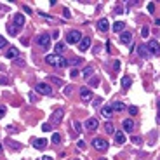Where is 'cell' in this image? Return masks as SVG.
<instances>
[{
	"label": "cell",
	"instance_id": "6da1fadb",
	"mask_svg": "<svg viewBox=\"0 0 160 160\" xmlns=\"http://www.w3.org/2000/svg\"><path fill=\"white\" fill-rule=\"evenodd\" d=\"M35 91L38 94H42V96H52V87L49 84H44V82H37Z\"/></svg>",
	"mask_w": 160,
	"mask_h": 160
},
{
	"label": "cell",
	"instance_id": "7a4b0ae2",
	"mask_svg": "<svg viewBox=\"0 0 160 160\" xmlns=\"http://www.w3.org/2000/svg\"><path fill=\"white\" fill-rule=\"evenodd\" d=\"M37 44L40 45V49L47 51L51 47V37L47 35V33H40V35L37 37Z\"/></svg>",
	"mask_w": 160,
	"mask_h": 160
},
{
	"label": "cell",
	"instance_id": "3957f363",
	"mask_svg": "<svg viewBox=\"0 0 160 160\" xmlns=\"http://www.w3.org/2000/svg\"><path fill=\"white\" fill-rule=\"evenodd\" d=\"M66 42H68V44H80V42H82V33H80L78 30H71V31H68Z\"/></svg>",
	"mask_w": 160,
	"mask_h": 160
},
{
	"label": "cell",
	"instance_id": "277c9868",
	"mask_svg": "<svg viewBox=\"0 0 160 160\" xmlns=\"http://www.w3.org/2000/svg\"><path fill=\"white\" fill-rule=\"evenodd\" d=\"M92 146L98 151H106L108 150V141L103 139V138H94L92 139Z\"/></svg>",
	"mask_w": 160,
	"mask_h": 160
},
{
	"label": "cell",
	"instance_id": "5b68a950",
	"mask_svg": "<svg viewBox=\"0 0 160 160\" xmlns=\"http://www.w3.org/2000/svg\"><path fill=\"white\" fill-rule=\"evenodd\" d=\"M146 47H148V51H150V54H153V56H160V45H158L157 40H150V42L146 44Z\"/></svg>",
	"mask_w": 160,
	"mask_h": 160
},
{
	"label": "cell",
	"instance_id": "8992f818",
	"mask_svg": "<svg viewBox=\"0 0 160 160\" xmlns=\"http://www.w3.org/2000/svg\"><path fill=\"white\" fill-rule=\"evenodd\" d=\"M120 42L124 45H131L132 44V33L131 31H122L120 33Z\"/></svg>",
	"mask_w": 160,
	"mask_h": 160
},
{
	"label": "cell",
	"instance_id": "52a82bcc",
	"mask_svg": "<svg viewBox=\"0 0 160 160\" xmlns=\"http://www.w3.org/2000/svg\"><path fill=\"white\" fill-rule=\"evenodd\" d=\"M59 58H61V56H56V54H47V56H45V63H47V64H51V66L58 68Z\"/></svg>",
	"mask_w": 160,
	"mask_h": 160
},
{
	"label": "cell",
	"instance_id": "ba28073f",
	"mask_svg": "<svg viewBox=\"0 0 160 160\" xmlns=\"http://www.w3.org/2000/svg\"><path fill=\"white\" fill-rule=\"evenodd\" d=\"M80 98H82V101H91L92 99V91L89 87H82L80 89Z\"/></svg>",
	"mask_w": 160,
	"mask_h": 160
},
{
	"label": "cell",
	"instance_id": "9c48e42d",
	"mask_svg": "<svg viewBox=\"0 0 160 160\" xmlns=\"http://www.w3.org/2000/svg\"><path fill=\"white\" fill-rule=\"evenodd\" d=\"M98 31H101V33H104V31H108V28H110V23H108V19L106 18H101L98 21Z\"/></svg>",
	"mask_w": 160,
	"mask_h": 160
},
{
	"label": "cell",
	"instance_id": "30bf717a",
	"mask_svg": "<svg viewBox=\"0 0 160 160\" xmlns=\"http://www.w3.org/2000/svg\"><path fill=\"white\" fill-rule=\"evenodd\" d=\"M99 127V122L96 118H87L85 120V129L87 131H96Z\"/></svg>",
	"mask_w": 160,
	"mask_h": 160
},
{
	"label": "cell",
	"instance_id": "8fae6325",
	"mask_svg": "<svg viewBox=\"0 0 160 160\" xmlns=\"http://www.w3.org/2000/svg\"><path fill=\"white\" fill-rule=\"evenodd\" d=\"M5 58H7V59H18L19 58L18 47H9V49H7V52H5Z\"/></svg>",
	"mask_w": 160,
	"mask_h": 160
},
{
	"label": "cell",
	"instance_id": "7c38bea8",
	"mask_svg": "<svg viewBox=\"0 0 160 160\" xmlns=\"http://www.w3.org/2000/svg\"><path fill=\"white\" fill-rule=\"evenodd\" d=\"M122 127H124V132H132L134 129V120L132 118H125L122 122Z\"/></svg>",
	"mask_w": 160,
	"mask_h": 160
},
{
	"label": "cell",
	"instance_id": "4fadbf2b",
	"mask_svg": "<svg viewBox=\"0 0 160 160\" xmlns=\"http://www.w3.org/2000/svg\"><path fill=\"white\" fill-rule=\"evenodd\" d=\"M101 115H103V118H111V117H113V108H111L110 104H104V106L101 108Z\"/></svg>",
	"mask_w": 160,
	"mask_h": 160
},
{
	"label": "cell",
	"instance_id": "5bb4252c",
	"mask_svg": "<svg viewBox=\"0 0 160 160\" xmlns=\"http://www.w3.org/2000/svg\"><path fill=\"white\" fill-rule=\"evenodd\" d=\"M14 26H23V24H24V16H23L21 12H18V14H14Z\"/></svg>",
	"mask_w": 160,
	"mask_h": 160
},
{
	"label": "cell",
	"instance_id": "9a60e30c",
	"mask_svg": "<svg viewBox=\"0 0 160 160\" xmlns=\"http://www.w3.org/2000/svg\"><path fill=\"white\" fill-rule=\"evenodd\" d=\"M89 45H91V37H84V38H82V42L78 44V47H80V51H82V52H85V51L89 49Z\"/></svg>",
	"mask_w": 160,
	"mask_h": 160
},
{
	"label": "cell",
	"instance_id": "2e32d148",
	"mask_svg": "<svg viewBox=\"0 0 160 160\" xmlns=\"http://www.w3.org/2000/svg\"><path fill=\"white\" fill-rule=\"evenodd\" d=\"M113 138H115V143H117V144H124V143H125V134H124V131H118V132H115V134H113Z\"/></svg>",
	"mask_w": 160,
	"mask_h": 160
},
{
	"label": "cell",
	"instance_id": "e0dca14e",
	"mask_svg": "<svg viewBox=\"0 0 160 160\" xmlns=\"http://www.w3.org/2000/svg\"><path fill=\"white\" fill-rule=\"evenodd\" d=\"M47 146V141H45V139H35V141H33V148H37V150H44V148Z\"/></svg>",
	"mask_w": 160,
	"mask_h": 160
},
{
	"label": "cell",
	"instance_id": "ac0fdd59",
	"mask_svg": "<svg viewBox=\"0 0 160 160\" xmlns=\"http://www.w3.org/2000/svg\"><path fill=\"white\" fill-rule=\"evenodd\" d=\"M66 51V45L63 44V42H59V44H56V47H54V52H56V56H59V54H63Z\"/></svg>",
	"mask_w": 160,
	"mask_h": 160
},
{
	"label": "cell",
	"instance_id": "d6986e66",
	"mask_svg": "<svg viewBox=\"0 0 160 160\" xmlns=\"http://www.w3.org/2000/svg\"><path fill=\"white\" fill-rule=\"evenodd\" d=\"M124 28H125V23L124 21H117L115 24H113V31H115V33H122V31H124Z\"/></svg>",
	"mask_w": 160,
	"mask_h": 160
},
{
	"label": "cell",
	"instance_id": "ffe728a7",
	"mask_svg": "<svg viewBox=\"0 0 160 160\" xmlns=\"http://www.w3.org/2000/svg\"><path fill=\"white\" fill-rule=\"evenodd\" d=\"M111 108H113V111H124L125 110V104L122 101H115L113 104H111Z\"/></svg>",
	"mask_w": 160,
	"mask_h": 160
},
{
	"label": "cell",
	"instance_id": "44dd1931",
	"mask_svg": "<svg viewBox=\"0 0 160 160\" xmlns=\"http://www.w3.org/2000/svg\"><path fill=\"white\" fill-rule=\"evenodd\" d=\"M61 115H63L61 110L54 111V115H52V118H51V122H52V124H59V122H61Z\"/></svg>",
	"mask_w": 160,
	"mask_h": 160
},
{
	"label": "cell",
	"instance_id": "7402d4cb",
	"mask_svg": "<svg viewBox=\"0 0 160 160\" xmlns=\"http://www.w3.org/2000/svg\"><path fill=\"white\" fill-rule=\"evenodd\" d=\"M131 85H132V80H131V77H122V87H124V89H129Z\"/></svg>",
	"mask_w": 160,
	"mask_h": 160
},
{
	"label": "cell",
	"instance_id": "603a6c76",
	"mask_svg": "<svg viewBox=\"0 0 160 160\" xmlns=\"http://www.w3.org/2000/svg\"><path fill=\"white\" fill-rule=\"evenodd\" d=\"M139 56L141 58H148L150 56V51H148L146 45H139Z\"/></svg>",
	"mask_w": 160,
	"mask_h": 160
},
{
	"label": "cell",
	"instance_id": "cb8c5ba5",
	"mask_svg": "<svg viewBox=\"0 0 160 160\" xmlns=\"http://www.w3.org/2000/svg\"><path fill=\"white\" fill-rule=\"evenodd\" d=\"M92 75H94V70H92V66H87V68L84 70V73H82V77H84V78H87V80H89Z\"/></svg>",
	"mask_w": 160,
	"mask_h": 160
},
{
	"label": "cell",
	"instance_id": "d4e9b609",
	"mask_svg": "<svg viewBox=\"0 0 160 160\" xmlns=\"http://www.w3.org/2000/svg\"><path fill=\"white\" fill-rule=\"evenodd\" d=\"M104 132L106 134H115V127H113L111 122H106V124H104Z\"/></svg>",
	"mask_w": 160,
	"mask_h": 160
},
{
	"label": "cell",
	"instance_id": "484cf974",
	"mask_svg": "<svg viewBox=\"0 0 160 160\" xmlns=\"http://www.w3.org/2000/svg\"><path fill=\"white\" fill-rule=\"evenodd\" d=\"M49 82H52V84H56V85H59V87H63V80L61 78H58V77H49Z\"/></svg>",
	"mask_w": 160,
	"mask_h": 160
},
{
	"label": "cell",
	"instance_id": "4316f807",
	"mask_svg": "<svg viewBox=\"0 0 160 160\" xmlns=\"http://www.w3.org/2000/svg\"><path fill=\"white\" fill-rule=\"evenodd\" d=\"M80 63H82V58H75V59H70L68 64H71V66H78Z\"/></svg>",
	"mask_w": 160,
	"mask_h": 160
},
{
	"label": "cell",
	"instance_id": "83f0119b",
	"mask_svg": "<svg viewBox=\"0 0 160 160\" xmlns=\"http://www.w3.org/2000/svg\"><path fill=\"white\" fill-rule=\"evenodd\" d=\"M148 35H150V28H148V26H143V28H141V37H143V38H146Z\"/></svg>",
	"mask_w": 160,
	"mask_h": 160
},
{
	"label": "cell",
	"instance_id": "f1b7e54d",
	"mask_svg": "<svg viewBox=\"0 0 160 160\" xmlns=\"http://www.w3.org/2000/svg\"><path fill=\"white\" fill-rule=\"evenodd\" d=\"M73 129H75V132L78 134V132H82V125H80V122H73Z\"/></svg>",
	"mask_w": 160,
	"mask_h": 160
},
{
	"label": "cell",
	"instance_id": "f546056e",
	"mask_svg": "<svg viewBox=\"0 0 160 160\" xmlns=\"http://www.w3.org/2000/svg\"><path fill=\"white\" fill-rule=\"evenodd\" d=\"M9 33H11L12 37H16V35H18V26H14V24H11V26H9Z\"/></svg>",
	"mask_w": 160,
	"mask_h": 160
},
{
	"label": "cell",
	"instance_id": "4dcf8cb0",
	"mask_svg": "<svg viewBox=\"0 0 160 160\" xmlns=\"http://www.w3.org/2000/svg\"><path fill=\"white\" fill-rule=\"evenodd\" d=\"M131 141H132L134 144H138V146H139V144H141V143H143V139L139 138V136H132V138H131Z\"/></svg>",
	"mask_w": 160,
	"mask_h": 160
},
{
	"label": "cell",
	"instance_id": "1f68e13d",
	"mask_svg": "<svg viewBox=\"0 0 160 160\" xmlns=\"http://www.w3.org/2000/svg\"><path fill=\"white\" fill-rule=\"evenodd\" d=\"M59 141H61V136H59L58 132H54V134H52V143H54V144H58Z\"/></svg>",
	"mask_w": 160,
	"mask_h": 160
},
{
	"label": "cell",
	"instance_id": "d6a6232c",
	"mask_svg": "<svg viewBox=\"0 0 160 160\" xmlns=\"http://www.w3.org/2000/svg\"><path fill=\"white\" fill-rule=\"evenodd\" d=\"M64 66H68V61H66V59H63V58H59L58 68H64Z\"/></svg>",
	"mask_w": 160,
	"mask_h": 160
},
{
	"label": "cell",
	"instance_id": "836d02e7",
	"mask_svg": "<svg viewBox=\"0 0 160 160\" xmlns=\"http://www.w3.org/2000/svg\"><path fill=\"white\" fill-rule=\"evenodd\" d=\"M5 45H9V44H7V40H5V38H4V37L0 35V49H4Z\"/></svg>",
	"mask_w": 160,
	"mask_h": 160
},
{
	"label": "cell",
	"instance_id": "e575fe53",
	"mask_svg": "<svg viewBox=\"0 0 160 160\" xmlns=\"http://www.w3.org/2000/svg\"><path fill=\"white\" fill-rule=\"evenodd\" d=\"M138 106H129V113H131V115H138Z\"/></svg>",
	"mask_w": 160,
	"mask_h": 160
},
{
	"label": "cell",
	"instance_id": "d590c367",
	"mask_svg": "<svg viewBox=\"0 0 160 160\" xmlns=\"http://www.w3.org/2000/svg\"><path fill=\"white\" fill-rule=\"evenodd\" d=\"M78 73H80V71L77 70V68H73V70L70 71V77H71V78H77V75H78Z\"/></svg>",
	"mask_w": 160,
	"mask_h": 160
},
{
	"label": "cell",
	"instance_id": "8d00e7d4",
	"mask_svg": "<svg viewBox=\"0 0 160 160\" xmlns=\"http://www.w3.org/2000/svg\"><path fill=\"white\" fill-rule=\"evenodd\" d=\"M91 80V85H92V87H96V85L99 84V78H96V77H92V78H89Z\"/></svg>",
	"mask_w": 160,
	"mask_h": 160
},
{
	"label": "cell",
	"instance_id": "74e56055",
	"mask_svg": "<svg viewBox=\"0 0 160 160\" xmlns=\"http://www.w3.org/2000/svg\"><path fill=\"white\" fill-rule=\"evenodd\" d=\"M148 12H150V14L155 12V4H153V2H151V4H148Z\"/></svg>",
	"mask_w": 160,
	"mask_h": 160
},
{
	"label": "cell",
	"instance_id": "f35d334b",
	"mask_svg": "<svg viewBox=\"0 0 160 160\" xmlns=\"http://www.w3.org/2000/svg\"><path fill=\"white\" fill-rule=\"evenodd\" d=\"M7 143L11 144V148H12V150H18V148H19V144L16 141H7Z\"/></svg>",
	"mask_w": 160,
	"mask_h": 160
},
{
	"label": "cell",
	"instance_id": "ab89813d",
	"mask_svg": "<svg viewBox=\"0 0 160 160\" xmlns=\"http://www.w3.org/2000/svg\"><path fill=\"white\" fill-rule=\"evenodd\" d=\"M42 131H44V132L51 131V124H44V125H42Z\"/></svg>",
	"mask_w": 160,
	"mask_h": 160
},
{
	"label": "cell",
	"instance_id": "60d3db41",
	"mask_svg": "<svg viewBox=\"0 0 160 160\" xmlns=\"http://www.w3.org/2000/svg\"><path fill=\"white\" fill-rule=\"evenodd\" d=\"M113 68H115V71H118V70H120V61H118V59L113 63Z\"/></svg>",
	"mask_w": 160,
	"mask_h": 160
},
{
	"label": "cell",
	"instance_id": "b9f144b4",
	"mask_svg": "<svg viewBox=\"0 0 160 160\" xmlns=\"http://www.w3.org/2000/svg\"><path fill=\"white\" fill-rule=\"evenodd\" d=\"M5 111H7V108H5V106H0V118L5 115Z\"/></svg>",
	"mask_w": 160,
	"mask_h": 160
},
{
	"label": "cell",
	"instance_id": "7bdbcfd3",
	"mask_svg": "<svg viewBox=\"0 0 160 160\" xmlns=\"http://www.w3.org/2000/svg\"><path fill=\"white\" fill-rule=\"evenodd\" d=\"M63 12H64V18H70V9H64Z\"/></svg>",
	"mask_w": 160,
	"mask_h": 160
},
{
	"label": "cell",
	"instance_id": "ee69618b",
	"mask_svg": "<svg viewBox=\"0 0 160 160\" xmlns=\"http://www.w3.org/2000/svg\"><path fill=\"white\" fill-rule=\"evenodd\" d=\"M16 64H18V66H23V64H24V63H23V61H21V59H19V58H18V59H16Z\"/></svg>",
	"mask_w": 160,
	"mask_h": 160
},
{
	"label": "cell",
	"instance_id": "f6af8a7d",
	"mask_svg": "<svg viewBox=\"0 0 160 160\" xmlns=\"http://www.w3.org/2000/svg\"><path fill=\"white\" fill-rule=\"evenodd\" d=\"M0 84L5 85V84H7V78H4V77H2V78H0Z\"/></svg>",
	"mask_w": 160,
	"mask_h": 160
},
{
	"label": "cell",
	"instance_id": "bcb514c9",
	"mask_svg": "<svg viewBox=\"0 0 160 160\" xmlns=\"http://www.w3.org/2000/svg\"><path fill=\"white\" fill-rule=\"evenodd\" d=\"M59 37V31H52V38H58Z\"/></svg>",
	"mask_w": 160,
	"mask_h": 160
},
{
	"label": "cell",
	"instance_id": "7dc6e473",
	"mask_svg": "<svg viewBox=\"0 0 160 160\" xmlns=\"http://www.w3.org/2000/svg\"><path fill=\"white\" fill-rule=\"evenodd\" d=\"M78 148H85V143L84 141H78Z\"/></svg>",
	"mask_w": 160,
	"mask_h": 160
},
{
	"label": "cell",
	"instance_id": "c3c4849f",
	"mask_svg": "<svg viewBox=\"0 0 160 160\" xmlns=\"http://www.w3.org/2000/svg\"><path fill=\"white\" fill-rule=\"evenodd\" d=\"M42 160H54V158H52V157H47V155H45V157H42Z\"/></svg>",
	"mask_w": 160,
	"mask_h": 160
},
{
	"label": "cell",
	"instance_id": "681fc988",
	"mask_svg": "<svg viewBox=\"0 0 160 160\" xmlns=\"http://www.w3.org/2000/svg\"><path fill=\"white\" fill-rule=\"evenodd\" d=\"M157 124H160V111H158V115H157Z\"/></svg>",
	"mask_w": 160,
	"mask_h": 160
},
{
	"label": "cell",
	"instance_id": "f907efd6",
	"mask_svg": "<svg viewBox=\"0 0 160 160\" xmlns=\"http://www.w3.org/2000/svg\"><path fill=\"white\" fill-rule=\"evenodd\" d=\"M2 151H4V148H2V143H0V155H2Z\"/></svg>",
	"mask_w": 160,
	"mask_h": 160
},
{
	"label": "cell",
	"instance_id": "816d5d0a",
	"mask_svg": "<svg viewBox=\"0 0 160 160\" xmlns=\"http://www.w3.org/2000/svg\"><path fill=\"white\" fill-rule=\"evenodd\" d=\"M98 160H108V158H103V157H101V158H98Z\"/></svg>",
	"mask_w": 160,
	"mask_h": 160
},
{
	"label": "cell",
	"instance_id": "f5cc1de1",
	"mask_svg": "<svg viewBox=\"0 0 160 160\" xmlns=\"http://www.w3.org/2000/svg\"><path fill=\"white\" fill-rule=\"evenodd\" d=\"M158 111H160V101H158Z\"/></svg>",
	"mask_w": 160,
	"mask_h": 160
},
{
	"label": "cell",
	"instance_id": "db71d44e",
	"mask_svg": "<svg viewBox=\"0 0 160 160\" xmlns=\"http://www.w3.org/2000/svg\"><path fill=\"white\" fill-rule=\"evenodd\" d=\"M73 160H80V158H73Z\"/></svg>",
	"mask_w": 160,
	"mask_h": 160
}]
</instances>
